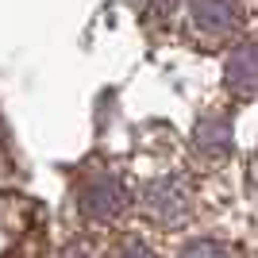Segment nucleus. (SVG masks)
I'll return each mask as SVG.
<instances>
[{"instance_id": "7", "label": "nucleus", "mask_w": 258, "mask_h": 258, "mask_svg": "<svg viewBox=\"0 0 258 258\" xmlns=\"http://www.w3.org/2000/svg\"><path fill=\"white\" fill-rule=\"evenodd\" d=\"M116 258H158V254H154L151 247H143L139 239H127V243L116 250Z\"/></svg>"}, {"instance_id": "1", "label": "nucleus", "mask_w": 258, "mask_h": 258, "mask_svg": "<svg viewBox=\"0 0 258 258\" xmlns=\"http://www.w3.org/2000/svg\"><path fill=\"white\" fill-rule=\"evenodd\" d=\"M143 212L151 216V220H158V224H166V227L185 224L189 212H193V193H189V185H185L181 177H173V173L154 177V181H147V189H143Z\"/></svg>"}, {"instance_id": "5", "label": "nucleus", "mask_w": 258, "mask_h": 258, "mask_svg": "<svg viewBox=\"0 0 258 258\" xmlns=\"http://www.w3.org/2000/svg\"><path fill=\"white\" fill-rule=\"evenodd\" d=\"M193 147H197V154L208 158V162L227 158V151H231V123H227V116L208 112L193 131Z\"/></svg>"}, {"instance_id": "8", "label": "nucleus", "mask_w": 258, "mask_h": 258, "mask_svg": "<svg viewBox=\"0 0 258 258\" xmlns=\"http://www.w3.org/2000/svg\"><path fill=\"white\" fill-rule=\"evenodd\" d=\"M250 181H254V189H258V154H254V166H250Z\"/></svg>"}, {"instance_id": "4", "label": "nucleus", "mask_w": 258, "mask_h": 258, "mask_svg": "<svg viewBox=\"0 0 258 258\" xmlns=\"http://www.w3.org/2000/svg\"><path fill=\"white\" fill-rule=\"evenodd\" d=\"M224 81L235 97H258V43H243L227 58Z\"/></svg>"}, {"instance_id": "2", "label": "nucleus", "mask_w": 258, "mask_h": 258, "mask_svg": "<svg viewBox=\"0 0 258 258\" xmlns=\"http://www.w3.org/2000/svg\"><path fill=\"white\" fill-rule=\"evenodd\" d=\"M127 208V189L116 173H89L81 185V212L93 220H116Z\"/></svg>"}, {"instance_id": "3", "label": "nucleus", "mask_w": 258, "mask_h": 258, "mask_svg": "<svg viewBox=\"0 0 258 258\" xmlns=\"http://www.w3.org/2000/svg\"><path fill=\"white\" fill-rule=\"evenodd\" d=\"M239 0H193V23L197 31L208 35V39H220V35H231L239 27Z\"/></svg>"}, {"instance_id": "6", "label": "nucleus", "mask_w": 258, "mask_h": 258, "mask_svg": "<svg viewBox=\"0 0 258 258\" xmlns=\"http://www.w3.org/2000/svg\"><path fill=\"white\" fill-rule=\"evenodd\" d=\"M177 258H235V250L227 247V243H220V239H197Z\"/></svg>"}]
</instances>
